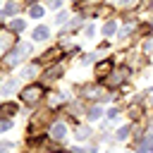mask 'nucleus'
Instances as JSON below:
<instances>
[{
  "label": "nucleus",
  "mask_w": 153,
  "mask_h": 153,
  "mask_svg": "<svg viewBox=\"0 0 153 153\" xmlns=\"http://www.w3.org/2000/svg\"><path fill=\"white\" fill-rule=\"evenodd\" d=\"M41 98H43V86H41V84H31V86H26V88L22 91V100H24L26 105H36Z\"/></svg>",
  "instance_id": "obj_1"
},
{
  "label": "nucleus",
  "mask_w": 153,
  "mask_h": 153,
  "mask_svg": "<svg viewBox=\"0 0 153 153\" xmlns=\"http://www.w3.org/2000/svg\"><path fill=\"white\" fill-rule=\"evenodd\" d=\"M112 67H115V60H112V57H105L103 62H98V65H96V74H98V79H100V81H105V76L110 74V69H112Z\"/></svg>",
  "instance_id": "obj_2"
},
{
  "label": "nucleus",
  "mask_w": 153,
  "mask_h": 153,
  "mask_svg": "<svg viewBox=\"0 0 153 153\" xmlns=\"http://www.w3.org/2000/svg\"><path fill=\"white\" fill-rule=\"evenodd\" d=\"M48 136H50L53 141H62V139L67 136V127H65V122H53V124H50Z\"/></svg>",
  "instance_id": "obj_3"
},
{
  "label": "nucleus",
  "mask_w": 153,
  "mask_h": 153,
  "mask_svg": "<svg viewBox=\"0 0 153 153\" xmlns=\"http://www.w3.org/2000/svg\"><path fill=\"white\" fill-rule=\"evenodd\" d=\"M127 74H129V69H127V67H122V69H117V72H110V74H108L110 79H105V81H108L110 86H120V84L124 81V76H127Z\"/></svg>",
  "instance_id": "obj_4"
},
{
  "label": "nucleus",
  "mask_w": 153,
  "mask_h": 153,
  "mask_svg": "<svg viewBox=\"0 0 153 153\" xmlns=\"http://www.w3.org/2000/svg\"><path fill=\"white\" fill-rule=\"evenodd\" d=\"M12 43H14V36H12L10 31H0V55H2Z\"/></svg>",
  "instance_id": "obj_5"
},
{
  "label": "nucleus",
  "mask_w": 153,
  "mask_h": 153,
  "mask_svg": "<svg viewBox=\"0 0 153 153\" xmlns=\"http://www.w3.org/2000/svg\"><path fill=\"white\" fill-rule=\"evenodd\" d=\"M48 36H50L48 26H36V29H33V41H36V43H41V41H48Z\"/></svg>",
  "instance_id": "obj_6"
},
{
  "label": "nucleus",
  "mask_w": 153,
  "mask_h": 153,
  "mask_svg": "<svg viewBox=\"0 0 153 153\" xmlns=\"http://www.w3.org/2000/svg\"><path fill=\"white\" fill-rule=\"evenodd\" d=\"M38 74V62H31L29 67H24L22 72H19V76H24V79H33Z\"/></svg>",
  "instance_id": "obj_7"
},
{
  "label": "nucleus",
  "mask_w": 153,
  "mask_h": 153,
  "mask_svg": "<svg viewBox=\"0 0 153 153\" xmlns=\"http://www.w3.org/2000/svg\"><path fill=\"white\" fill-rule=\"evenodd\" d=\"M17 62H22V55H19L17 50H12V53H10V55L2 60V65H5V67H14Z\"/></svg>",
  "instance_id": "obj_8"
},
{
  "label": "nucleus",
  "mask_w": 153,
  "mask_h": 153,
  "mask_svg": "<svg viewBox=\"0 0 153 153\" xmlns=\"http://www.w3.org/2000/svg\"><path fill=\"white\" fill-rule=\"evenodd\" d=\"M60 74H62V67L55 65V67H50V69L43 74V79H45V81H55V79H60Z\"/></svg>",
  "instance_id": "obj_9"
},
{
  "label": "nucleus",
  "mask_w": 153,
  "mask_h": 153,
  "mask_svg": "<svg viewBox=\"0 0 153 153\" xmlns=\"http://www.w3.org/2000/svg\"><path fill=\"white\" fill-rule=\"evenodd\" d=\"M19 108L17 103H0V115H17Z\"/></svg>",
  "instance_id": "obj_10"
},
{
  "label": "nucleus",
  "mask_w": 153,
  "mask_h": 153,
  "mask_svg": "<svg viewBox=\"0 0 153 153\" xmlns=\"http://www.w3.org/2000/svg\"><path fill=\"white\" fill-rule=\"evenodd\" d=\"M17 86H19V79H10V81H7V84L0 88V93H2V96H10V93H12Z\"/></svg>",
  "instance_id": "obj_11"
},
{
  "label": "nucleus",
  "mask_w": 153,
  "mask_h": 153,
  "mask_svg": "<svg viewBox=\"0 0 153 153\" xmlns=\"http://www.w3.org/2000/svg\"><path fill=\"white\" fill-rule=\"evenodd\" d=\"M55 55L60 57V48H53V50L43 53V55H41V62H53V60H55Z\"/></svg>",
  "instance_id": "obj_12"
},
{
  "label": "nucleus",
  "mask_w": 153,
  "mask_h": 153,
  "mask_svg": "<svg viewBox=\"0 0 153 153\" xmlns=\"http://www.w3.org/2000/svg\"><path fill=\"white\" fill-rule=\"evenodd\" d=\"M88 134H91V129H88V127H76V129H74V136H76L79 141L88 139Z\"/></svg>",
  "instance_id": "obj_13"
},
{
  "label": "nucleus",
  "mask_w": 153,
  "mask_h": 153,
  "mask_svg": "<svg viewBox=\"0 0 153 153\" xmlns=\"http://www.w3.org/2000/svg\"><path fill=\"white\" fill-rule=\"evenodd\" d=\"M29 14H31L33 19H41V17H43V7H41V5H33V7L29 10Z\"/></svg>",
  "instance_id": "obj_14"
},
{
  "label": "nucleus",
  "mask_w": 153,
  "mask_h": 153,
  "mask_svg": "<svg viewBox=\"0 0 153 153\" xmlns=\"http://www.w3.org/2000/svg\"><path fill=\"white\" fill-rule=\"evenodd\" d=\"M115 31H117V24H115V22H108V24L103 26V33H105V36H112Z\"/></svg>",
  "instance_id": "obj_15"
},
{
  "label": "nucleus",
  "mask_w": 153,
  "mask_h": 153,
  "mask_svg": "<svg viewBox=\"0 0 153 153\" xmlns=\"http://www.w3.org/2000/svg\"><path fill=\"white\" fill-rule=\"evenodd\" d=\"M103 115V110L98 108V105H93V108H88V120H98Z\"/></svg>",
  "instance_id": "obj_16"
},
{
  "label": "nucleus",
  "mask_w": 153,
  "mask_h": 153,
  "mask_svg": "<svg viewBox=\"0 0 153 153\" xmlns=\"http://www.w3.org/2000/svg\"><path fill=\"white\" fill-rule=\"evenodd\" d=\"M10 26H12V31H24V26H26V22H24V19H14V22H12Z\"/></svg>",
  "instance_id": "obj_17"
},
{
  "label": "nucleus",
  "mask_w": 153,
  "mask_h": 153,
  "mask_svg": "<svg viewBox=\"0 0 153 153\" xmlns=\"http://www.w3.org/2000/svg\"><path fill=\"white\" fill-rule=\"evenodd\" d=\"M14 12H19V5L12 0V2H7V7H5V14H14Z\"/></svg>",
  "instance_id": "obj_18"
},
{
  "label": "nucleus",
  "mask_w": 153,
  "mask_h": 153,
  "mask_svg": "<svg viewBox=\"0 0 153 153\" xmlns=\"http://www.w3.org/2000/svg\"><path fill=\"white\" fill-rule=\"evenodd\" d=\"M127 136H129V127H122V129L117 131V136H115V139H117V141H124Z\"/></svg>",
  "instance_id": "obj_19"
},
{
  "label": "nucleus",
  "mask_w": 153,
  "mask_h": 153,
  "mask_svg": "<svg viewBox=\"0 0 153 153\" xmlns=\"http://www.w3.org/2000/svg\"><path fill=\"white\" fill-rule=\"evenodd\" d=\"M12 148H14V143H12V141H2V143H0V153H10Z\"/></svg>",
  "instance_id": "obj_20"
},
{
  "label": "nucleus",
  "mask_w": 153,
  "mask_h": 153,
  "mask_svg": "<svg viewBox=\"0 0 153 153\" xmlns=\"http://www.w3.org/2000/svg\"><path fill=\"white\" fill-rule=\"evenodd\" d=\"M10 127H12V120H7V117H5V120H0V131H7Z\"/></svg>",
  "instance_id": "obj_21"
},
{
  "label": "nucleus",
  "mask_w": 153,
  "mask_h": 153,
  "mask_svg": "<svg viewBox=\"0 0 153 153\" xmlns=\"http://www.w3.org/2000/svg\"><path fill=\"white\" fill-rule=\"evenodd\" d=\"M117 115H120L117 108H110V110H108V120H117Z\"/></svg>",
  "instance_id": "obj_22"
},
{
  "label": "nucleus",
  "mask_w": 153,
  "mask_h": 153,
  "mask_svg": "<svg viewBox=\"0 0 153 153\" xmlns=\"http://www.w3.org/2000/svg\"><path fill=\"white\" fill-rule=\"evenodd\" d=\"M129 33H131V24H127V26H124V29L120 31V36H122V38H127Z\"/></svg>",
  "instance_id": "obj_23"
},
{
  "label": "nucleus",
  "mask_w": 153,
  "mask_h": 153,
  "mask_svg": "<svg viewBox=\"0 0 153 153\" xmlns=\"http://www.w3.org/2000/svg\"><path fill=\"white\" fill-rule=\"evenodd\" d=\"M48 7H53V10L62 7V0H48Z\"/></svg>",
  "instance_id": "obj_24"
},
{
  "label": "nucleus",
  "mask_w": 153,
  "mask_h": 153,
  "mask_svg": "<svg viewBox=\"0 0 153 153\" xmlns=\"http://www.w3.org/2000/svg\"><path fill=\"white\" fill-rule=\"evenodd\" d=\"M65 19H67V12H60V14L55 17V22H57V24H65Z\"/></svg>",
  "instance_id": "obj_25"
},
{
  "label": "nucleus",
  "mask_w": 153,
  "mask_h": 153,
  "mask_svg": "<svg viewBox=\"0 0 153 153\" xmlns=\"http://www.w3.org/2000/svg\"><path fill=\"white\" fill-rule=\"evenodd\" d=\"M93 57H96V55H84V60H81V65H88V62H93Z\"/></svg>",
  "instance_id": "obj_26"
},
{
  "label": "nucleus",
  "mask_w": 153,
  "mask_h": 153,
  "mask_svg": "<svg viewBox=\"0 0 153 153\" xmlns=\"http://www.w3.org/2000/svg\"><path fill=\"white\" fill-rule=\"evenodd\" d=\"M69 153H86V151H84V148H72Z\"/></svg>",
  "instance_id": "obj_27"
},
{
  "label": "nucleus",
  "mask_w": 153,
  "mask_h": 153,
  "mask_svg": "<svg viewBox=\"0 0 153 153\" xmlns=\"http://www.w3.org/2000/svg\"><path fill=\"white\" fill-rule=\"evenodd\" d=\"M151 24H153V19H151Z\"/></svg>",
  "instance_id": "obj_28"
},
{
  "label": "nucleus",
  "mask_w": 153,
  "mask_h": 153,
  "mask_svg": "<svg viewBox=\"0 0 153 153\" xmlns=\"http://www.w3.org/2000/svg\"><path fill=\"white\" fill-rule=\"evenodd\" d=\"M74 2H79V0H74Z\"/></svg>",
  "instance_id": "obj_29"
}]
</instances>
